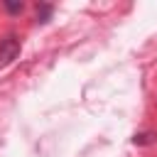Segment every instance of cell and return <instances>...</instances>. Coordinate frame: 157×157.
Segmentation results:
<instances>
[{"instance_id": "obj_1", "label": "cell", "mask_w": 157, "mask_h": 157, "mask_svg": "<svg viewBox=\"0 0 157 157\" xmlns=\"http://www.w3.org/2000/svg\"><path fill=\"white\" fill-rule=\"evenodd\" d=\"M20 54V37L17 34H7L5 39H0V66H7L17 59Z\"/></svg>"}, {"instance_id": "obj_3", "label": "cell", "mask_w": 157, "mask_h": 157, "mask_svg": "<svg viewBox=\"0 0 157 157\" xmlns=\"http://www.w3.org/2000/svg\"><path fill=\"white\" fill-rule=\"evenodd\" d=\"M155 140H157V135H155V132H140V135H135V137H132V142H135V145H152Z\"/></svg>"}, {"instance_id": "obj_2", "label": "cell", "mask_w": 157, "mask_h": 157, "mask_svg": "<svg viewBox=\"0 0 157 157\" xmlns=\"http://www.w3.org/2000/svg\"><path fill=\"white\" fill-rule=\"evenodd\" d=\"M52 12H54V7L52 5H39L37 7V22H49V17H52Z\"/></svg>"}, {"instance_id": "obj_4", "label": "cell", "mask_w": 157, "mask_h": 157, "mask_svg": "<svg viewBox=\"0 0 157 157\" xmlns=\"http://www.w3.org/2000/svg\"><path fill=\"white\" fill-rule=\"evenodd\" d=\"M5 10H7V12H12V15H17V12H22V10H25V5H22V2H10V0H7V2H5Z\"/></svg>"}]
</instances>
